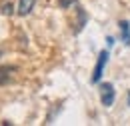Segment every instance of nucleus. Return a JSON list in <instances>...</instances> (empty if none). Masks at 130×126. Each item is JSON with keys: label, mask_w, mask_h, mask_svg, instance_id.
I'll list each match as a JSON object with an SVG mask.
<instances>
[{"label": "nucleus", "mask_w": 130, "mask_h": 126, "mask_svg": "<svg viewBox=\"0 0 130 126\" xmlns=\"http://www.w3.org/2000/svg\"><path fill=\"white\" fill-rule=\"evenodd\" d=\"M108 64V50H102L96 58V66H94V72H92V84H98L102 80V74H104V68Z\"/></svg>", "instance_id": "f257e3e1"}, {"label": "nucleus", "mask_w": 130, "mask_h": 126, "mask_svg": "<svg viewBox=\"0 0 130 126\" xmlns=\"http://www.w3.org/2000/svg\"><path fill=\"white\" fill-rule=\"evenodd\" d=\"M114 98H116V92H114L112 82H104V84L100 86V102H102L104 106H112Z\"/></svg>", "instance_id": "f03ea898"}, {"label": "nucleus", "mask_w": 130, "mask_h": 126, "mask_svg": "<svg viewBox=\"0 0 130 126\" xmlns=\"http://www.w3.org/2000/svg\"><path fill=\"white\" fill-rule=\"evenodd\" d=\"M86 22H88V14H86V10H82L80 6H76V24H74V34H80L82 28L86 26Z\"/></svg>", "instance_id": "7ed1b4c3"}, {"label": "nucleus", "mask_w": 130, "mask_h": 126, "mask_svg": "<svg viewBox=\"0 0 130 126\" xmlns=\"http://www.w3.org/2000/svg\"><path fill=\"white\" fill-rule=\"evenodd\" d=\"M118 30H120V40L130 46V22L128 20H120L118 22Z\"/></svg>", "instance_id": "20e7f679"}, {"label": "nucleus", "mask_w": 130, "mask_h": 126, "mask_svg": "<svg viewBox=\"0 0 130 126\" xmlns=\"http://www.w3.org/2000/svg\"><path fill=\"white\" fill-rule=\"evenodd\" d=\"M14 72H16V66H0V84H8Z\"/></svg>", "instance_id": "39448f33"}, {"label": "nucleus", "mask_w": 130, "mask_h": 126, "mask_svg": "<svg viewBox=\"0 0 130 126\" xmlns=\"http://www.w3.org/2000/svg\"><path fill=\"white\" fill-rule=\"evenodd\" d=\"M34 4H36V0H20V2H18V14L20 16H28L32 12Z\"/></svg>", "instance_id": "423d86ee"}, {"label": "nucleus", "mask_w": 130, "mask_h": 126, "mask_svg": "<svg viewBox=\"0 0 130 126\" xmlns=\"http://www.w3.org/2000/svg\"><path fill=\"white\" fill-rule=\"evenodd\" d=\"M0 12H2V14H12V12H14V8H12V4H10V2H4V4H2V6H0Z\"/></svg>", "instance_id": "0eeeda50"}, {"label": "nucleus", "mask_w": 130, "mask_h": 126, "mask_svg": "<svg viewBox=\"0 0 130 126\" xmlns=\"http://www.w3.org/2000/svg\"><path fill=\"white\" fill-rule=\"evenodd\" d=\"M72 2H76V0H60V6L66 8V6H68V4H72Z\"/></svg>", "instance_id": "6e6552de"}, {"label": "nucleus", "mask_w": 130, "mask_h": 126, "mask_svg": "<svg viewBox=\"0 0 130 126\" xmlns=\"http://www.w3.org/2000/svg\"><path fill=\"white\" fill-rule=\"evenodd\" d=\"M106 42H108V46H110V48H112L114 44H116V42H114V38H112V36H108V38H106Z\"/></svg>", "instance_id": "1a4fd4ad"}, {"label": "nucleus", "mask_w": 130, "mask_h": 126, "mask_svg": "<svg viewBox=\"0 0 130 126\" xmlns=\"http://www.w3.org/2000/svg\"><path fill=\"white\" fill-rule=\"evenodd\" d=\"M126 102H128V106H130V90H128V100H126Z\"/></svg>", "instance_id": "9d476101"}]
</instances>
